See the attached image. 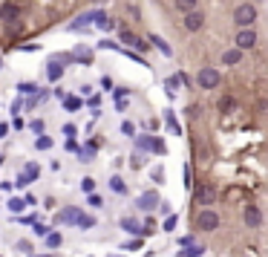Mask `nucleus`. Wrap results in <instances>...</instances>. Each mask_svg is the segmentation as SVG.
<instances>
[{
  "mask_svg": "<svg viewBox=\"0 0 268 257\" xmlns=\"http://www.w3.org/2000/svg\"><path fill=\"white\" fill-rule=\"evenodd\" d=\"M38 174H41V168H38L35 162H29V165H26V171L18 176V185H29V182H35Z\"/></svg>",
  "mask_w": 268,
  "mask_h": 257,
  "instance_id": "obj_9",
  "label": "nucleus"
},
{
  "mask_svg": "<svg viewBox=\"0 0 268 257\" xmlns=\"http://www.w3.org/2000/svg\"><path fill=\"white\" fill-rule=\"evenodd\" d=\"M242 220L248 228H259L262 225V211L256 208V205H245L242 208Z\"/></svg>",
  "mask_w": 268,
  "mask_h": 257,
  "instance_id": "obj_5",
  "label": "nucleus"
},
{
  "mask_svg": "<svg viewBox=\"0 0 268 257\" xmlns=\"http://www.w3.org/2000/svg\"><path fill=\"white\" fill-rule=\"evenodd\" d=\"M32 90H38L35 84H21V93H32Z\"/></svg>",
  "mask_w": 268,
  "mask_h": 257,
  "instance_id": "obj_35",
  "label": "nucleus"
},
{
  "mask_svg": "<svg viewBox=\"0 0 268 257\" xmlns=\"http://www.w3.org/2000/svg\"><path fill=\"white\" fill-rule=\"evenodd\" d=\"M167 127L173 130V133H179V124H176V118L170 116V113H167Z\"/></svg>",
  "mask_w": 268,
  "mask_h": 257,
  "instance_id": "obj_30",
  "label": "nucleus"
},
{
  "mask_svg": "<svg viewBox=\"0 0 268 257\" xmlns=\"http://www.w3.org/2000/svg\"><path fill=\"white\" fill-rule=\"evenodd\" d=\"M47 245H52V248L61 245V234H47Z\"/></svg>",
  "mask_w": 268,
  "mask_h": 257,
  "instance_id": "obj_26",
  "label": "nucleus"
},
{
  "mask_svg": "<svg viewBox=\"0 0 268 257\" xmlns=\"http://www.w3.org/2000/svg\"><path fill=\"white\" fill-rule=\"evenodd\" d=\"M61 72H64V67H61V61L55 58L52 64H49V78H52V81H58V78H61Z\"/></svg>",
  "mask_w": 268,
  "mask_h": 257,
  "instance_id": "obj_16",
  "label": "nucleus"
},
{
  "mask_svg": "<svg viewBox=\"0 0 268 257\" xmlns=\"http://www.w3.org/2000/svg\"><path fill=\"white\" fill-rule=\"evenodd\" d=\"M202 26H205V18H202V12H196V9L185 12V29H187V32H199Z\"/></svg>",
  "mask_w": 268,
  "mask_h": 257,
  "instance_id": "obj_7",
  "label": "nucleus"
},
{
  "mask_svg": "<svg viewBox=\"0 0 268 257\" xmlns=\"http://www.w3.org/2000/svg\"><path fill=\"white\" fill-rule=\"evenodd\" d=\"M233 41H236V49H254L256 47V32L251 29V26H242Z\"/></svg>",
  "mask_w": 268,
  "mask_h": 257,
  "instance_id": "obj_4",
  "label": "nucleus"
},
{
  "mask_svg": "<svg viewBox=\"0 0 268 257\" xmlns=\"http://www.w3.org/2000/svg\"><path fill=\"white\" fill-rule=\"evenodd\" d=\"M93 153H95V145H87V148L81 151V159H84V162H90V159H93Z\"/></svg>",
  "mask_w": 268,
  "mask_h": 257,
  "instance_id": "obj_25",
  "label": "nucleus"
},
{
  "mask_svg": "<svg viewBox=\"0 0 268 257\" xmlns=\"http://www.w3.org/2000/svg\"><path fill=\"white\" fill-rule=\"evenodd\" d=\"M199 0H176V9L179 12H190V9H196Z\"/></svg>",
  "mask_w": 268,
  "mask_h": 257,
  "instance_id": "obj_18",
  "label": "nucleus"
},
{
  "mask_svg": "<svg viewBox=\"0 0 268 257\" xmlns=\"http://www.w3.org/2000/svg\"><path fill=\"white\" fill-rule=\"evenodd\" d=\"M6 205H9V211H12V214H21V211L26 208V202H24V199H18V197H12Z\"/></svg>",
  "mask_w": 268,
  "mask_h": 257,
  "instance_id": "obj_17",
  "label": "nucleus"
},
{
  "mask_svg": "<svg viewBox=\"0 0 268 257\" xmlns=\"http://www.w3.org/2000/svg\"><path fill=\"white\" fill-rule=\"evenodd\" d=\"M176 225H179V217H167V220H164V225H162V228H164V231H173Z\"/></svg>",
  "mask_w": 268,
  "mask_h": 257,
  "instance_id": "obj_24",
  "label": "nucleus"
},
{
  "mask_svg": "<svg viewBox=\"0 0 268 257\" xmlns=\"http://www.w3.org/2000/svg\"><path fill=\"white\" fill-rule=\"evenodd\" d=\"M159 202H162V199H159V194H156V191H147V194H141V197H139V202H136V205H139V208H144V211H153Z\"/></svg>",
  "mask_w": 268,
  "mask_h": 257,
  "instance_id": "obj_8",
  "label": "nucleus"
},
{
  "mask_svg": "<svg viewBox=\"0 0 268 257\" xmlns=\"http://www.w3.org/2000/svg\"><path fill=\"white\" fill-rule=\"evenodd\" d=\"M150 41H153V44H156V47H159V49H162L164 55H170V47H167V44H164V41H162V38H159V35H153Z\"/></svg>",
  "mask_w": 268,
  "mask_h": 257,
  "instance_id": "obj_21",
  "label": "nucleus"
},
{
  "mask_svg": "<svg viewBox=\"0 0 268 257\" xmlns=\"http://www.w3.org/2000/svg\"><path fill=\"white\" fill-rule=\"evenodd\" d=\"M90 3H98V0H90Z\"/></svg>",
  "mask_w": 268,
  "mask_h": 257,
  "instance_id": "obj_41",
  "label": "nucleus"
},
{
  "mask_svg": "<svg viewBox=\"0 0 268 257\" xmlns=\"http://www.w3.org/2000/svg\"><path fill=\"white\" fill-rule=\"evenodd\" d=\"M18 248H21V251H32V245L26 243V240H21V243H18Z\"/></svg>",
  "mask_w": 268,
  "mask_h": 257,
  "instance_id": "obj_36",
  "label": "nucleus"
},
{
  "mask_svg": "<svg viewBox=\"0 0 268 257\" xmlns=\"http://www.w3.org/2000/svg\"><path fill=\"white\" fill-rule=\"evenodd\" d=\"M32 228H35V234H38V237H47V225H41V222H32Z\"/></svg>",
  "mask_w": 268,
  "mask_h": 257,
  "instance_id": "obj_27",
  "label": "nucleus"
},
{
  "mask_svg": "<svg viewBox=\"0 0 268 257\" xmlns=\"http://www.w3.org/2000/svg\"><path fill=\"white\" fill-rule=\"evenodd\" d=\"M256 21V9H254V3H242V6H236V12H233V24L239 26H254Z\"/></svg>",
  "mask_w": 268,
  "mask_h": 257,
  "instance_id": "obj_1",
  "label": "nucleus"
},
{
  "mask_svg": "<svg viewBox=\"0 0 268 257\" xmlns=\"http://www.w3.org/2000/svg\"><path fill=\"white\" fill-rule=\"evenodd\" d=\"M95 26H98V29H104V32H110V29H113V26H116V21H113V18H110V15H98V18H95Z\"/></svg>",
  "mask_w": 268,
  "mask_h": 257,
  "instance_id": "obj_11",
  "label": "nucleus"
},
{
  "mask_svg": "<svg viewBox=\"0 0 268 257\" xmlns=\"http://www.w3.org/2000/svg\"><path fill=\"white\" fill-rule=\"evenodd\" d=\"M113 191H118V194H121V191H124V182H121V179H118V176H116V179H113Z\"/></svg>",
  "mask_w": 268,
  "mask_h": 257,
  "instance_id": "obj_34",
  "label": "nucleus"
},
{
  "mask_svg": "<svg viewBox=\"0 0 268 257\" xmlns=\"http://www.w3.org/2000/svg\"><path fill=\"white\" fill-rule=\"evenodd\" d=\"M121 228H124V231H130V234H141L139 222H136V220H130V217H124V220H121Z\"/></svg>",
  "mask_w": 268,
  "mask_h": 257,
  "instance_id": "obj_15",
  "label": "nucleus"
},
{
  "mask_svg": "<svg viewBox=\"0 0 268 257\" xmlns=\"http://www.w3.org/2000/svg\"><path fill=\"white\" fill-rule=\"evenodd\" d=\"M32 130H35V133H44V121H41V118H35V121H32Z\"/></svg>",
  "mask_w": 268,
  "mask_h": 257,
  "instance_id": "obj_33",
  "label": "nucleus"
},
{
  "mask_svg": "<svg viewBox=\"0 0 268 257\" xmlns=\"http://www.w3.org/2000/svg\"><path fill=\"white\" fill-rule=\"evenodd\" d=\"M81 188H84V191H87V194H90V191H93V188H95V182H93V179H84V182H81Z\"/></svg>",
  "mask_w": 268,
  "mask_h": 257,
  "instance_id": "obj_31",
  "label": "nucleus"
},
{
  "mask_svg": "<svg viewBox=\"0 0 268 257\" xmlns=\"http://www.w3.org/2000/svg\"><path fill=\"white\" fill-rule=\"evenodd\" d=\"M193 199L202 202V205H210V202H216V188H213V185H196Z\"/></svg>",
  "mask_w": 268,
  "mask_h": 257,
  "instance_id": "obj_6",
  "label": "nucleus"
},
{
  "mask_svg": "<svg viewBox=\"0 0 268 257\" xmlns=\"http://www.w3.org/2000/svg\"><path fill=\"white\" fill-rule=\"evenodd\" d=\"M239 58H242V49H228V52L222 55V64H236Z\"/></svg>",
  "mask_w": 268,
  "mask_h": 257,
  "instance_id": "obj_13",
  "label": "nucleus"
},
{
  "mask_svg": "<svg viewBox=\"0 0 268 257\" xmlns=\"http://www.w3.org/2000/svg\"><path fill=\"white\" fill-rule=\"evenodd\" d=\"M64 107H67V110H70V113H75V110H78V107H81V98H64Z\"/></svg>",
  "mask_w": 268,
  "mask_h": 257,
  "instance_id": "obj_19",
  "label": "nucleus"
},
{
  "mask_svg": "<svg viewBox=\"0 0 268 257\" xmlns=\"http://www.w3.org/2000/svg\"><path fill=\"white\" fill-rule=\"evenodd\" d=\"M0 67H3V64H0Z\"/></svg>",
  "mask_w": 268,
  "mask_h": 257,
  "instance_id": "obj_42",
  "label": "nucleus"
},
{
  "mask_svg": "<svg viewBox=\"0 0 268 257\" xmlns=\"http://www.w3.org/2000/svg\"><path fill=\"white\" fill-rule=\"evenodd\" d=\"M196 84L202 87V90H216V87L222 84V75H219L216 70H210V67H205V70H199Z\"/></svg>",
  "mask_w": 268,
  "mask_h": 257,
  "instance_id": "obj_2",
  "label": "nucleus"
},
{
  "mask_svg": "<svg viewBox=\"0 0 268 257\" xmlns=\"http://www.w3.org/2000/svg\"><path fill=\"white\" fill-rule=\"evenodd\" d=\"M64 133H67V136L72 139V136H75V124H67V127H64Z\"/></svg>",
  "mask_w": 268,
  "mask_h": 257,
  "instance_id": "obj_38",
  "label": "nucleus"
},
{
  "mask_svg": "<svg viewBox=\"0 0 268 257\" xmlns=\"http://www.w3.org/2000/svg\"><path fill=\"white\" fill-rule=\"evenodd\" d=\"M75 225H78V228H84V231H87V228H93V225H95V220H93V217H90V214H78V220H75Z\"/></svg>",
  "mask_w": 268,
  "mask_h": 257,
  "instance_id": "obj_14",
  "label": "nucleus"
},
{
  "mask_svg": "<svg viewBox=\"0 0 268 257\" xmlns=\"http://www.w3.org/2000/svg\"><path fill=\"white\" fill-rule=\"evenodd\" d=\"M35 257H47V254H35Z\"/></svg>",
  "mask_w": 268,
  "mask_h": 257,
  "instance_id": "obj_40",
  "label": "nucleus"
},
{
  "mask_svg": "<svg viewBox=\"0 0 268 257\" xmlns=\"http://www.w3.org/2000/svg\"><path fill=\"white\" fill-rule=\"evenodd\" d=\"M75 58L84 61V64H90V61H93V52H90V49H75Z\"/></svg>",
  "mask_w": 268,
  "mask_h": 257,
  "instance_id": "obj_20",
  "label": "nucleus"
},
{
  "mask_svg": "<svg viewBox=\"0 0 268 257\" xmlns=\"http://www.w3.org/2000/svg\"><path fill=\"white\" fill-rule=\"evenodd\" d=\"M101 87H104V90H113V81H110V78L104 75V78H101Z\"/></svg>",
  "mask_w": 268,
  "mask_h": 257,
  "instance_id": "obj_37",
  "label": "nucleus"
},
{
  "mask_svg": "<svg viewBox=\"0 0 268 257\" xmlns=\"http://www.w3.org/2000/svg\"><path fill=\"white\" fill-rule=\"evenodd\" d=\"M121 133H124V136H136V124H133V121H124V124H121Z\"/></svg>",
  "mask_w": 268,
  "mask_h": 257,
  "instance_id": "obj_23",
  "label": "nucleus"
},
{
  "mask_svg": "<svg viewBox=\"0 0 268 257\" xmlns=\"http://www.w3.org/2000/svg\"><path fill=\"white\" fill-rule=\"evenodd\" d=\"M196 225L202 231H216V228H219V214H216V211H199Z\"/></svg>",
  "mask_w": 268,
  "mask_h": 257,
  "instance_id": "obj_3",
  "label": "nucleus"
},
{
  "mask_svg": "<svg viewBox=\"0 0 268 257\" xmlns=\"http://www.w3.org/2000/svg\"><path fill=\"white\" fill-rule=\"evenodd\" d=\"M90 205H93V208H98V205H101V197H98V194H93V191H90Z\"/></svg>",
  "mask_w": 268,
  "mask_h": 257,
  "instance_id": "obj_29",
  "label": "nucleus"
},
{
  "mask_svg": "<svg viewBox=\"0 0 268 257\" xmlns=\"http://www.w3.org/2000/svg\"><path fill=\"white\" fill-rule=\"evenodd\" d=\"M179 84H182V78H179V75H173V78H167V87H170V90H173V87H179Z\"/></svg>",
  "mask_w": 268,
  "mask_h": 257,
  "instance_id": "obj_32",
  "label": "nucleus"
},
{
  "mask_svg": "<svg viewBox=\"0 0 268 257\" xmlns=\"http://www.w3.org/2000/svg\"><path fill=\"white\" fill-rule=\"evenodd\" d=\"M6 133H9V124H0V139H3Z\"/></svg>",
  "mask_w": 268,
  "mask_h": 257,
  "instance_id": "obj_39",
  "label": "nucleus"
},
{
  "mask_svg": "<svg viewBox=\"0 0 268 257\" xmlns=\"http://www.w3.org/2000/svg\"><path fill=\"white\" fill-rule=\"evenodd\" d=\"M38 148H41V151H47V148H52V139H47V136H41V139H38Z\"/></svg>",
  "mask_w": 268,
  "mask_h": 257,
  "instance_id": "obj_28",
  "label": "nucleus"
},
{
  "mask_svg": "<svg viewBox=\"0 0 268 257\" xmlns=\"http://www.w3.org/2000/svg\"><path fill=\"white\" fill-rule=\"evenodd\" d=\"M0 18H3V21H15V18H18V6H15V3H6V6L0 9Z\"/></svg>",
  "mask_w": 268,
  "mask_h": 257,
  "instance_id": "obj_12",
  "label": "nucleus"
},
{
  "mask_svg": "<svg viewBox=\"0 0 268 257\" xmlns=\"http://www.w3.org/2000/svg\"><path fill=\"white\" fill-rule=\"evenodd\" d=\"M78 214H81L78 208H64V211L58 214V217H55V220H58V225H70V222L78 220Z\"/></svg>",
  "mask_w": 268,
  "mask_h": 257,
  "instance_id": "obj_10",
  "label": "nucleus"
},
{
  "mask_svg": "<svg viewBox=\"0 0 268 257\" xmlns=\"http://www.w3.org/2000/svg\"><path fill=\"white\" fill-rule=\"evenodd\" d=\"M231 107H236V101H233V98H219V110L231 113Z\"/></svg>",
  "mask_w": 268,
  "mask_h": 257,
  "instance_id": "obj_22",
  "label": "nucleus"
}]
</instances>
